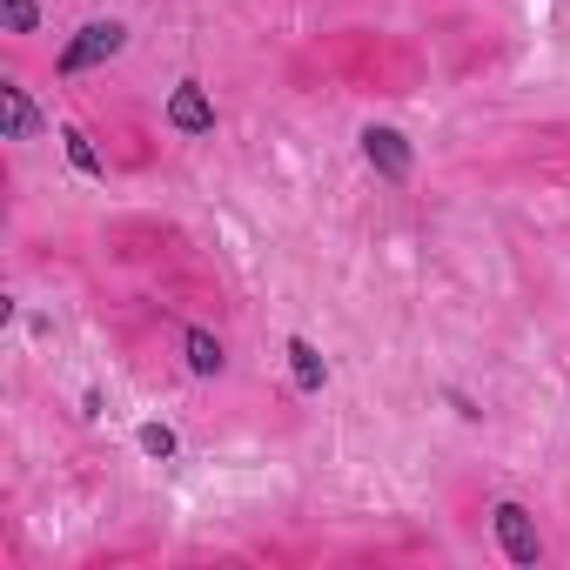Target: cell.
Returning a JSON list of instances; mask_svg holds the SVG:
<instances>
[{"mask_svg": "<svg viewBox=\"0 0 570 570\" xmlns=\"http://www.w3.org/2000/svg\"><path fill=\"white\" fill-rule=\"evenodd\" d=\"M168 128L175 135H215V101L202 94V81H182L168 94Z\"/></svg>", "mask_w": 570, "mask_h": 570, "instance_id": "obj_4", "label": "cell"}, {"mask_svg": "<svg viewBox=\"0 0 570 570\" xmlns=\"http://www.w3.org/2000/svg\"><path fill=\"white\" fill-rule=\"evenodd\" d=\"M490 530H497V544H503V557H510V564H537V557H544V537H537V517H530L524 503H490Z\"/></svg>", "mask_w": 570, "mask_h": 570, "instance_id": "obj_2", "label": "cell"}, {"mask_svg": "<svg viewBox=\"0 0 570 570\" xmlns=\"http://www.w3.org/2000/svg\"><path fill=\"white\" fill-rule=\"evenodd\" d=\"M363 161L383 175V182H410V168H416L410 141L396 135V128H383V121H369V128H363Z\"/></svg>", "mask_w": 570, "mask_h": 570, "instance_id": "obj_3", "label": "cell"}, {"mask_svg": "<svg viewBox=\"0 0 570 570\" xmlns=\"http://www.w3.org/2000/svg\"><path fill=\"white\" fill-rule=\"evenodd\" d=\"M141 450L168 463V456H175V430H168V423H141Z\"/></svg>", "mask_w": 570, "mask_h": 570, "instance_id": "obj_10", "label": "cell"}, {"mask_svg": "<svg viewBox=\"0 0 570 570\" xmlns=\"http://www.w3.org/2000/svg\"><path fill=\"white\" fill-rule=\"evenodd\" d=\"M182 356H188V369H195V376H222V369H228L222 342L208 336V329H182Z\"/></svg>", "mask_w": 570, "mask_h": 570, "instance_id": "obj_7", "label": "cell"}, {"mask_svg": "<svg viewBox=\"0 0 570 570\" xmlns=\"http://www.w3.org/2000/svg\"><path fill=\"white\" fill-rule=\"evenodd\" d=\"M289 369H296V389H302V396H322L329 363H322V349H316L309 336H289Z\"/></svg>", "mask_w": 570, "mask_h": 570, "instance_id": "obj_6", "label": "cell"}, {"mask_svg": "<svg viewBox=\"0 0 570 570\" xmlns=\"http://www.w3.org/2000/svg\"><path fill=\"white\" fill-rule=\"evenodd\" d=\"M0 108H7V141H34L47 128V114L34 108V94L21 81H0Z\"/></svg>", "mask_w": 570, "mask_h": 570, "instance_id": "obj_5", "label": "cell"}, {"mask_svg": "<svg viewBox=\"0 0 570 570\" xmlns=\"http://www.w3.org/2000/svg\"><path fill=\"white\" fill-rule=\"evenodd\" d=\"M121 47H128V27H121V21H88L68 47H61L54 74H61V81H74V74H88V68H108Z\"/></svg>", "mask_w": 570, "mask_h": 570, "instance_id": "obj_1", "label": "cell"}, {"mask_svg": "<svg viewBox=\"0 0 570 570\" xmlns=\"http://www.w3.org/2000/svg\"><path fill=\"white\" fill-rule=\"evenodd\" d=\"M0 21H7V34H34L41 27V7L34 0H0Z\"/></svg>", "mask_w": 570, "mask_h": 570, "instance_id": "obj_9", "label": "cell"}, {"mask_svg": "<svg viewBox=\"0 0 570 570\" xmlns=\"http://www.w3.org/2000/svg\"><path fill=\"white\" fill-rule=\"evenodd\" d=\"M61 141H68V161L81 168V175H88V182H108V161L94 155V141L81 135V128H61Z\"/></svg>", "mask_w": 570, "mask_h": 570, "instance_id": "obj_8", "label": "cell"}]
</instances>
